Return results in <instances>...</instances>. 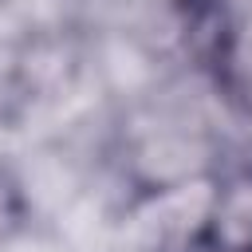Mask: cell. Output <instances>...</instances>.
Returning <instances> with one entry per match:
<instances>
[]
</instances>
